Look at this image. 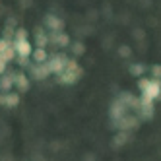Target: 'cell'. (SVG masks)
Segmentation results:
<instances>
[{
  "label": "cell",
  "mask_w": 161,
  "mask_h": 161,
  "mask_svg": "<svg viewBox=\"0 0 161 161\" xmlns=\"http://www.w3.org/2000/svg\"><path fill=\"white\" fill-rule=\"evenodd\" d=\"M12 45H14L18 56H21V58H29V56L33 54V49H31V43L29 41H14Z\"/></svg>",
  "instance_id": "cell-5"
},
{
  "label": "cell",
  "mask_w": 161,
  "mask_h": 161,
  "mask_svg": "<svg viewBox=\"0 0 161 161\" xmlns=\"http://www.w3.org/2000/svg\"><path fill=\"white\" fill-rule=\"evenodd\" d=\"M72 53H74L76 56H80V54H84V53H86V49H84V45H82V43H74V45H72Z\"/></svg>",
  "instance_id": "cell-18"
},
{
  "label": "cell",
  "mask_w": 161,
  "mask_h": 161,
  "mask_svg": "<svg viewBox=\"0 0 161 161\" xmlns=\"http://www.w3.org/2000/svg\"><path fill=\"white\" fill-rule=\"evenodd\" d=\"M45 25H47V29H51L53 33H58V31H62V27H64V21L60 19V18H56V16H45Z\"/></svg>",
  "instance_id": "cell-7"
},
{
  "label": "cell",
  "mask_w": 161,
  "mask_h": 161,
  "mask_svg": "<svg viewBox=\"0 0 161 161\" xmlns=\"http://www.w3.org/2000/svg\"><path fill=\"white\" fill-rule=\"evenodd\" d=\"M14 84H16V87H18L19 91H27V89H29V82H27L25 74H16V76H14Z\"/></svg>",
  "instance_id": "cell-11"
},
{
  "label": "cell",
  "mask_w": 161,
  "mask_h": 161,
  "mask_svg": "<svg viewBox=\"0 0 161 161\" xmlns=\"http://www.w3.org/2000/svg\"><path fill=\"white\" fill-rule=\"evenodd\" d=\"M14 76L16 74H6L0 78V91H10L16 84H14Z\"/></svg>",
  "instance_id": "cell-10"
},
{
  "label": "cell",
  "mask_w": 161,
  "mask_h": 161,
  "mask_svg": "<svg viewBox=\"0 0 161 161\" xmlns=\"http://www.w3.org/2000/svg\"><path fill=\"white\" fill-rule=\"evenodd\" d=\"M138 86H140L142 89V97L144 99H159L161 97V80H155V78H142L140 82H138Z\"/></svg>",
  "instance_id": "cell-1"
},
{
  "label": "cell",
  "mask_w": 161,
  "mask_h": 161,
  "mask_svg": "<svg viewBox=\"0 0 161 161\" xmlns=\"http://www.w3.org/2000/svg\"><path fill=\"white\" fill-rule=\"evenodd\" d=\"M4 105L6 107H18L19 105V95L18 93H10V91H8V93L4 95Z\"/></svg>",
  "instance_id": "cell-13"
},
{
  "label": "cell",
  "mask_w": 161,
  "mask_h": 161,
  "mask_svg": "<svg viewBox=\"0 0 161 161\" xmlns=\"http://www.w3.org/2000/svg\"><path fill=\"white\" fill-rule=\"evenodd\" d=\"M4 95H6V93H0V107L4 105Z\"/></svg>",
  "instance_id": "cell-23"
},
{
  "label": "cell",
  "mask_w": 161,
  "mask_h": 161,
  "mask_svg": "<svg viewBox=\"0 0 161 161\" xmlns=\"http://www.w3.org/2000/svg\"><path fill=\"white\" fill-rule=\"evenodd\" d=\"M126 140H128V132L120 130L117 136H114V146H122V144H126Z\"/></svg>",
  "instance_id": "cell-14"
},
{
  "label": "cell",
  "mask_w": 161,
  "mask_h": 161,
  "mask_svg": "<svg viewBox=\"0 0 161 161\" xmlns=\"http://www.w3.org/2000/svg\"><path fill=\"white\" fill-rule=\"evenodd\" d=\"M10 45H12V43H10L8 39H4V37L0 39V54H2V53H4V51H6V49L10 47Z\"/></svg>",
  "instance_id": "cell-20"
},
{
  "label": "cell",
  "mask_w": 161,
  "mask_h": 161,
  "mask_svg": "<svg viewBox=\"0 0 161 161\" xmlns=\"http://www.w3.org/2000/svg\"><path fill=\"white\" fill-rule=\"evenodd\" d=\"M6 64H8V62H4V60H0V76L4 74V70H6Z\"/></svg>",
  "instance_id": "cell-22"
},
{
  "label": "cell",
  "mask_w": 161,
  "mask_h": 161,
  "mask_svg": "<svg viewBox=\"0 0 161 161\" xmlns=\"http://www.w3.org/2000/svg\"><path fill=\"white\" fill-rule=\"evenodd\" d=\"M51 68L47 62H43V64H33L31 66V78H35V80H45L47 76H51Z\"/></svg>",
  "instance_id": "cell-4"
},
{
  "label": "cell",
  "mask_w": 161,
  "mask_h": 161,
  "mask_svg": "<svg viewBox=\"0 0 161 161\" xmlns=\"http://www.w3.org/2000/svg\"><path fill=\"white\" fill-rule=\"evenodd\" d=\"M144 70H146V66H144V64H132V66H130V72H132L134 76H142Z\"/></svg>",
  "instance_id": "cell-16"
},
{
  "label": "cell",
  "mask_w": 161,
  "mask_h": 161,
  "mask_svg": "<svg viewBox=\"0 0 161 161\" xmlns=\"http://www.w3.org/2000/svg\"><path fill=\"white\" fill-rule=\"evenodd\" d=\"M51 41H54L58 47H68L70 45V37L66 35V33H62V31H58V33H54V35L51 37Z\"/></svg>",
  "instance_id": "cell-12"
},
{
  "label": "cell",
  "mask_w": 161,
  "mask_h": 161,
  "mask_svg": "<svg viewBox=\"0 0 161 161\" xmlns=\"http://www.w3.org/2000/svg\"><path fill=\"white\" fill-rule=\"evenodd\" d=\"M66 62H68V58H66L64 54L49 56V60H47V64H49V68H51L53 74H62V72L66 70Z\"/></svg>",
  "instance_id": "cell-2"
},
{
  "label": "cell",
  "mask_w": 161,
  "mask_h": 161,
  "mask_svg": "<svg viewBox=\"0 0 161 161\" xmlns=\"http://www.w3.org/2000/svg\"><path fill=\"white\" fill-rule=\"evenodd\" d=\"M152 74L155 80H161V64H153L152 66Z\"/></svg>",
  "instance_id": "cell-19"
},
{
  "label": "cell",
  "mask_w": 161,
  "mask_h": 161,
  "mask_svg": "<svg viewBox=\"0 0 161 161\" xmlns=\"http://www.w3.org/2000/svg\"><path fill=\"white\" fill-rule=\"evenodd\" d=\"M119 124V130H130V128H136L138 126V119H134V117H130V114H126L124 119H120V120H117Z\"/></svg>",
  "instance_id": "cell-8"
},
{
  "label": "cell",
  "mask_w": 161,
  "mask_h": 161,
  "mask_svg": "<svg viewBox=\"0 0 161 161\" xmlns=\"http://www.w3.org/2000/svg\"><path fill=\"white\" fill-rule=\"evenodd\" d=\"M35 41H37V47H43V49H45V47H47V43H49V37L45 35L43 31H39L37 37H35Z\"/></svg>",
  "instance_id": "cell-15"
},
{
  "label": "cell",
  "mask_w": 161,
  "mask_h": 161,
  "mask_svg": "<svg viewBox=\"0 0 161 161\" xmlns=\"http://www.w3.org/2000/svg\"><path fill=\"white\" fill-rule=\"evenodd\" d=\"M31 58H33V62H35V64H43V62L49 60V54H47V51H45L43 47H37V49H33Z\"/></svg>",
  "instance_id": "cell-9"
},
{
  "label": "cell",
  "mask_w": 161,
  "mask_h": 161,
  "mask_svg": "<svg viewBox=\"0 0 161 161\" xmlns=\"http://www.w3.org/2000/svg\"><path fill=\"white\" fill-rule=\"evenodd\" d=\"M126 114H128V107H126L120 99L114 101L113 107H111V119H113V120H120V119L126 117Z\"/></svg>",
  "instance_id": "cell-3"
},
{
  "label": "cell",
  "mask_w": 161,
  "mask_h": 161,
  "mask_svg": "<svg viewBox=\"0 0 161 161\" xmlns=\"http://www.w3.org/2000/svg\"><path fill=\"white\" fill-rule=\"evenodd\" d=\"M14 41H27V31H25V29H16Z\"/></svg>",
  "instance_id": "cell-17"
},
{
  "label": "cell",
  "mask_w": 161,
  "mask_h": 161,
  "mask_svg": "<svg viewBox=\"0 0 161 161\" xmlns=\"http://www.w3.org/2000/svg\"><path fill=\"white\" fill-rule=\"evenodd\" d=\"M84 70H64L62 74H58V82L60 84H76L80 78H82Z\"/></svg>",
  "instance_id": "cell-6"
},
{
  "label": "cell",
  "mask_w": 161,
  "mask_h": 161,
  "mask_svg": "<svg viewBox=\"0 0 161 161\" xmlns=\"http://www.w3.org/2000/svg\"><path fill=\"white\" fill-rule=\"evenodd\" d=\"M119 53H120L122 56H128V54H130V49H128V47H120V51H119Z\"/></svg>",
  "instance_id": "cell-21"
}]
</instances>
